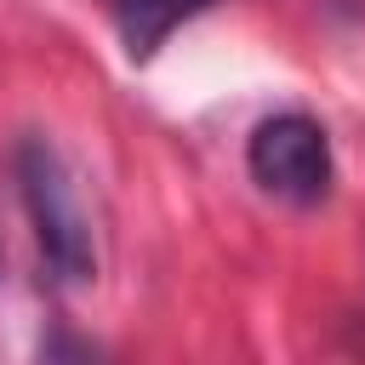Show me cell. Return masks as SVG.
Here are the masks:
<instances>
[{"mask_svg":"<svg viewBox=\"0 0 365 365\" xmlns=\"http://www.w3.org/2000/svg\"><path fill=\"white\" fill-rule=\"evenodd\" d=\"M11 165H17V194H23L46 274L63 291L91 285L97 279V234H91V217H86V200H80V182H74L63 148L34 131L17 143Z\"/></svg>","mask_w":365,"mask_h":365,"instance_id":"1","label":"cell"},{"mask_svg":"<svg viewBox=\"0 0 365 365\" xmlns=\"http://www.w3.org/2000/svg\"><path fill=\"white\" fill-rule=\"evenodd\" d=\"M245 171L262 194L285 200V205H319L336 182V160H331V137L314 114L302 108H279L268 120H257L251 143H245Z\"/></svg>","mask_w":365,"mask_h":365,"instance_id":"2","label":"cell"},{"mask_svg":"<svg viewBox=\"0 0 365 365\" xmlns=\"http://www.w3.org/2000/svg\"><path fill=\"white\" fill-rule=\"evenodd\" d=\"M200 6H211V0H108L114 29H120V40H125V57H131V63L154 57V51L165 46V34H171L177 23H188Z\"/></svg>","mask_w":365,"mask_h":365,"instance_id":"3","label":"cell"}]
</instances>
